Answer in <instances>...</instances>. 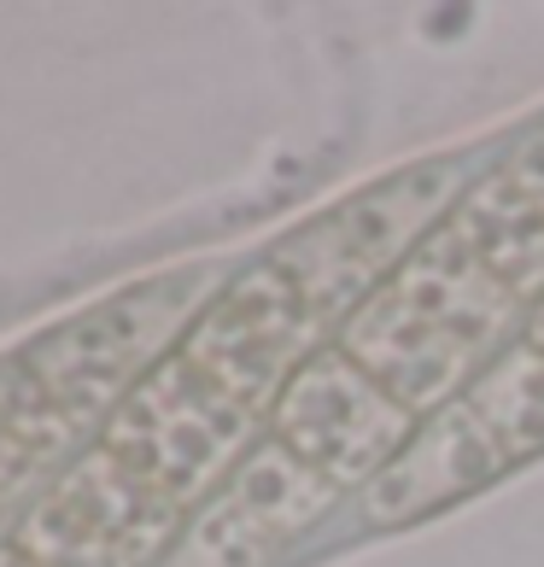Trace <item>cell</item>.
<instances>
[{
	"mask_svg": "<svg viewBox=\"0 0 544 567\" xmlns=\"http://www.w3.org/2000/svg\"><path fill=\"white\" fill-rule=\"evenodd\" d=\"M205 287L212 276L199 269L141 281L0 357V527L7 533L106 427L123 392L187 333V322L205 310Z\"/></svg>",
	"mask_w": 544,
	"mask_h": 567,
	"instance_id": "cell-1",
	"label": "cell"
},
{
	"mask_svg": "<svg viewBox=\"0 0 544 567\" xmlns=\"http://www.w3.org/2000/svg\"><path fill=\"white\" fill-rule=\"evenodd\" d=\"M515 310L521 292L486 264V251L451 212L340 328V351L428 422L456 392H469L480 357L504 340Z\"/></svg>",
	"mask_w": 544,
	"mask_h": 567,
	"instance_id": "cell-2",
	"label": "cell"
},
{
	"mask_svg": "<svg viewBox=\"0 0 544 567\" xmlns=\"http://www.w3.org/2000/svg\"><path fill=\"white\" fill-rule=\"evenodd\" d=\"M463 182H469V171L451 158L415 164L399 182L369 187V194L346 199L340 212H328L310 228H299L292 240H281L276 258L292 269L305 305L317 310V322L346 328L358 317L374 292L410 264V251L456 212Z\"/></svg>",
	"mask_w": 544,
	"mask_h": 567,
	"instance_id": "cell-3",
	"label": "cell"
},
{
	"mask_svg": "<svg viewBox=\"0 0 544 567\" xmlns=\"http://www.w3.org/2000/svg\"><path fill=\"white\" fill-rule=\"evenodd\" d=\"M415 427H422V415L404 410L340 346H322L310 357L269 415V439L299 456L310 474H322L333 492L374 486L387 462L415 439Z\"/></svg>",
	"mask_w": 544,
	"mask_h": 567,
	"instance_id": "cell-4",
	"label": "cell"
},
{
	"mask_svg": "<svg viewBox=\"0 0 544 567\" xmlns=\"http://www.w3.org/2000/svg\"><path fill=\"white\" fill-rule=\"evenodd\" d=\"M333 497L340 492L322 474H310L264 433L240 456V468L194 509L158 567H269L333 509Z\"/></svg>",
	"mask_w": 544,
	"mask_h": 567,
	"instance_id": "cell-5",
	"label": "cell"
},
{
	"mask_svg": "<svg viewBox=\"0 0 544 567\" xmlns=\"http://www.w3.org/2000/svg\"><path fill=\"white\" fill-rule=\"evenodd\" d=\"M510 462L497 456L492 433L474 422V410L463 404V392L451 398L445 410H433L415 439L387 462V474L369 486V520H387V527H399V520H415L439 509V503H456L463 492L486 486L492 474H504Z\"/></svg>",
	"mask_w": 544,
	"mask_h": 567,
	"instance_id": "cell-6",
	"label": "cell"
},
{
	"mask_svg": "<svg viewBox=\"0 0 544 567\" xmlns=\"http://www.w3.org/2000/svg\"><path fill=\"white\" fill-rule=\"evenodd\" d=\"M521 340H527L538 357H544V299H538V310H533V317H527V328H521Z\"/></svg>",
	"mask_w": 544,
	"mask_h": 567,
	"instance_id": "cell-7",
	"label": "cell"
}]
</instances>
